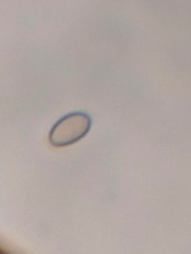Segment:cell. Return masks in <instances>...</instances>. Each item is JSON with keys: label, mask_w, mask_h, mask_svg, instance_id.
<instances>
[{"label": "cell", "mask_w": 191, "mask_h": 254, "mask_svg": "<svg viewBox=\"0 0 191 254\" xmlns=\"http://www.w3.org/2000/svg\"><path fill=\"white\" fill-rule=\"evenodd\" d=\"M92 119L84 112H73L62 117L49 133V142L54 147H64L78 142L90 131Z\"/></svg>", "instance_id": "1"}]
</instances>
